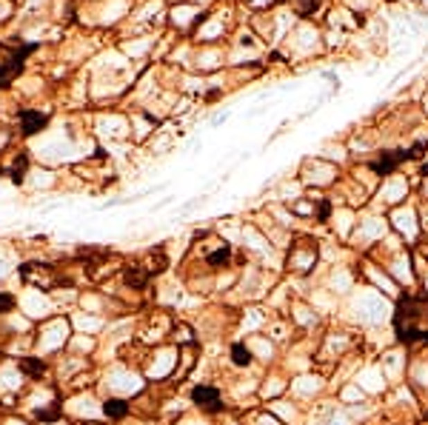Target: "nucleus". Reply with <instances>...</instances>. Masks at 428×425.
Returning <instances> with one entry per match:
<instances>
[{
	"mask_svg": "<svg viewBox=\"0 0 428 425\" xmlns=\"http://www.w3.org/2000/svg\"><path fill=\"white\" fill-rule=\"evenodd\" d=\"M397 340L406 348L428 345V294H406L397 300L394 311Z\"/></svg>",
	"mask_w": 428,
	"mask_h": 425,
	"instance_id": "f257e3e1",
	"label": "nucleus"
},
{
	"mask_svg": "<svg viewBox=\"0 0 428 425\" xmlns=\"http://www.w3.org/2000/svg\"><path fill=\"white\" fill-rule=\"evenodd\" d=\"M348 311L357 323L363 325H380L394 317V305L386 294H380L377 289L371 286H360L354 289L351 297H348Z\"/></svg>",
	"mask_w": 428,
	"mask_h": 425,
	"instance_id": "f03ea898",
	"label": "nucleus"
},
{
	"mask_svg": "<svg viewBox=\"0 0 428 425\" xmlns=\"http://www.w3.org/2000/svg\"><path fill=\"white\" fill-rule=\"evenodd\" d=\"M406 386L422 399V403H428V354H425V348H414V357H409Z\"/></svg>",
	"mask_w": 428,
	"mask_h": 425,
	"instance_id": "7ed1b4c3",
	"label": "nucleus"
},
{
	"mask_svg": "<svg viewBox=\"0 0 428 425\" xmlns=\"http://www.w3.org/2000/svg\"><path fill=\"white\" fill-rule=\"evenodd\" d=\"M317 260H320L317 243L300 240V243H294L292 251H289V269H292L294 274H312V271L317 269Z\"/></svg>",
	"mask_w": 428,
	"mask_h": 425,
	"instance_id": "20e7f679",
	"label": "nucleus"
},
{
	"mask_svg": "<svg viewBox=\"0 0 428 425\" xmlns=\"http://www.w3.org/2000/svg\"><path fill=\"white\" fill-rule=\"evenodd\" d=\"M363 274L366 280L371 282V289H377L380 294H386L389 300H400V286H397V280L386 271V269H380L377 263H363Z\"/></svg>",
	"mask_w": 428,
	"mask_h": 425,
	"instance_id": "39448f33",
	"label": "nucleus"
},
{
	"mask_svg": "<svg viewBox=\"0 0 428 425\" xmlns=\"http://www.w3.org/2000/svg\"><path fill=\"white\" fill-rule=\"evenodd\" d=\"M377 365L383 368L386 380L391 386H400L402 377H406V368H409V357H406V351H402V348H391L386 354H380V363Z\"/></svg>",
	"mask_w": 428,
	"mask_h": 425,
	"instance_id": "423d86ee",
	"label": "nucleus"
},
{
	"mask_svg": "<svg viewBox=\"0 0 428 425\" xmlns=\"http://www.w3.org/2000/svg\"><path fill=\"white\" fill-rule=\"evenodd\" d=\"M354 383L363 388V394H383L389 388V380H386V374H383V368H380V365L360 368V371H357V377H354Z\"/></svg>",
	"mask_w": 428,
	"mask_h": 425,
	"instance_id": "0eeeda50",
	"label": "nucleus"
},
{
	"mask_svg": "<svg viewBox=\"0 0 428 425\" xmlns=\"http://www.w3.org/2000/svg\"><path fill=\"white\" fill-rule=\"evenodd\" d=\"M348 351H351V337L346 332H331V334H326V340H323V345L317 351V357L320 360H340L343 354H348Z\"/></svg>",
	"mask_w": 428,
	"mask_h": 425,
	"instance_id": "6e6552de",
	"label": "nucleus"
},
{
	"mask_svg": "<svg viewBox=\"0 0 428 425\" xmlns=\"http://www.w3.org/2000/svg\"><path fill=\"white\" fill-rule=\"evenodd\" d=\"M357 289V271L348 266H331L328 271V291L331 294H351Z\"/></svg>",
	"mask_w": 428,
	"mask_h": 425,
	"instance_id": "1a4fd4ad",
	"label": "nucleus"
},
{
	"mask_svg": "<svg viewBox=\"0 0 428 425\" xmlns=\"http://www.w3.org/2000/svg\"><path fill=\"white\" fill-rule=\"evenodd\" d=\"M20 52L17 49H9V46L0 43V86H6L17 72H20Z\"/></svg>",
	"mask_w": 428,
	"mask_h": 425,
	"instance_id": "9d476101",
	"label": "nucleus"
},
{
	"mask_svg": "<svg viewBox=\"0 0 428 425\" xmlns=\"http://www.w3.org/2000/svg\"><path fill=\"white\" fill-rule=\"evenodd\" d=\"M391 220H394V228H397L409 243L417 240L420 226H417V217H414V211H411V208H397L394 215H391Z\"/></svg>",
	"mask_w": 428,
	"mask_h": 425,
	"instance_id": "9b49d317",
	"label": "nucleus"
},
{
	"mask_svg": "<svg viewBox=\"0 0 428 425\" xmlns=\"http://www.w3.org/2000/svg\"><path fill=\"white\" fill-rule=\"evenodd\" d=\"M192 399H195V406L206 408V411H223V399H220V391L214 388V386H197L192 391Z\"/></svg>",
	"mask_w": 428,
	"mask_h": 425,
	"instance_id": "f8f14e48",
	"label": "nucleus"
},
{
	"mask_svg": "<svg viewBox=\"0 0 428 425\" xmlns=\"http://www.w3.org/2000/svg\"><path fill=\"white\" fill-rule=\"evenodd\" d=\"M383 234H386V223L383 220H363V226H360V240L368 246L371 240H383Z\"/></svg>",
	"mask_w": 428,
	"mask_h": 425,
	"instance_id": "ddd939ff",
	"label": "nucleus"
},
{
	"mask_svg": "<svg viewBox=\"0 0 428 425\" xmlns=\"http://www.w3.org/2000/svg\"><path fill=\"white\" fill-rule=\"evenodd\" d=\"M123 282H126L129 289H143V286L149 282V271L143 269L140 263H137V266H129V269L123 271Z\"/></svg>",
	"mask_w": 428,
	"mask_h": 425,
	"instance_id": "4468645a",
	"label": "nucleus"
},
{
	"mask_svg": "<svg viewBox=\"0 0 428 425\" xmlns=\"http://www.w3.org/2000/svg\"><path fill=\"white\" fill-rule=\"evenodd\" d=\"M43 126H46V117L43 114H37V111H23L20 114V129H23V134H37Z\"/></svg>",
	"mask_w": 428,
	"mask_h": 425,
	"instance_id": "2eb2a0df",
	"label": "nucleus"
},
{
	"mask_svg": "<svg viewBox=\"0 0 428 425\" xmlns=\"http://www.w3.org/2000/svg\"><path fill=\"white\" fill-rule=\"evenodd\" d=\"M323 388V380L320 377H300L294 383V391H303V394H317Z\"/></svg>",
	"mask_w": 428,
	"mask_h": 425,
	"instance_id": "dca6fc26",
	"label": "nucleus"
},
{
	"mask_svg": "<svg viewBox=\"0 0 428 425\" xmlns=\"http://www.w3.org/2000/svg\"><path fill=\"white\" fill-rule=\"evenodd\" d=\"M231 363H234V365H240V368H246V365L251 363V348L243 345V343H237V345L231 348Z\"/></svg>",
	"mask_w": 428,
	"mask_h": 425,
	"instance_id": "f3484780",
	"label": "nucleus"
},
{
	"mask_svg": "<svg viewBox=\"0 0 428 425\" xmlns=\"http://www.w3.org/2000/svg\"><path fill=\"white\" fill-rule=\"evenodd\" d=\"M103 411H106V417L121 419V417H126V414H129V406L123 403V399H109V403L103 406Z\"/></svg>",
	"mask_w": 428,
	"mask_h": 425,
	"instance_id": "a211bd4d",
	"label": "nucleus"
},
{
	"mask_svg": "<svg viewBox=\"0 0 428 425\" xmlns=\"http://www.w3.org/2000/svg\"><path fill=\"white\" fill-rule=\"evenodd\" d=\"M363 397H366V394H363V388L357 386V383H354V386H346V388L340 391V399H343V403H351V406H354V403H363Z\"/></svg>",
	"mask_w": 428,
	"mask_h": 425,
	"instance_id": "6ab92c4d",
	"label": "nucleus"
},
{
	"mask_svg": "<svg viewBox=\"0 0 428 425\" xmlns=\"http://www.w3.org/2000/svg\"><path fill=\"white\" fill-rule=\"evenodd\" d=\"M326 425H354V422H351V417L346 411H331L326 417Z\"/></svg>",
	"mask_w": 428,
	"mask_h": 425,
	"instance_id": "aec40b11",
	"label": "nucleus"
},
{
	"mask_svg": "<svg viewBox=\"0 0 428 425\" xmlns=\"http://www.w3.org/2000/svg\"><path fill=\"white\" fill-rule=\"evenodd\" d=\"M20 368L26 371V374H35V377H40L46 371V365L40 360H20Z\"/></svg>",
	"mask_w": 428,
	"mask_h": 425,
	"instance_id": "412c9836",
	"label": "nucleus"
},
{
	"mask_svg": "<svg viewBox=\"0 0 428 425\" xmlns=\"http://www.w3.org/2000/svg\"><path fill=\"white\" fill-rule=\"evenodd\" d=\"M12 305H15V300H12L9 294H0V314H6V311H12Z\"/></svg>",
	"mask_w": 428,
	"mask_h": 425,
	"instance_id": "4be33fe9",
	"label": "nucleus"
},
{
	"mask_svg": "<svg viewBox=\"0 0 428 425\" xmlns=\"http://www.w3.org/2000/svg\"><path fill=\"white\" fill-rule=\"evenodd\" d=\"M226 117H229L226 111H223V114H214V117H211V126H220V123L226 120Z\"/></svg>",
	"mask_w": 428,
	"mask_h": 425,
	"instance_id": "5701e85b",
	"label": "nucleus"
},
{
	"mask_svg": "<svg viewBox=\"0 0 428 425\" xmlns=\"http://www.w3.org/2000/svg\"><path fill=\"white\" fill-rule=\"evenodd\" d=\"M425 192H428V183H425Z\"/></svg>",
	"mask_w": 428,
	"mask_h": 425,
	"instance_id": "b1692460",
	"label": "nucleus"
},
{
	"mask_svg": "<svg viewBox=\"0 0 428 425\" xmlns=\"http://www.w3.org/2000/svg\"><path fill=\"white\" fill-rule=\"evenodd\" d=\"M391 425H400V422H391Z\"/></svg>",
	"mask_w": 428,
	"mask_h": 425,
	"instance_id": "393cba45",
	"label": "nucleus"
}]
</instances>
